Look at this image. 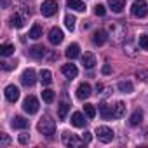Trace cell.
<instances>
[{"label":"cell","mask_w":148,"mask_h":148,"mask_svg":"<svg viewBox=\"0 0 148 148\" xmlns=\"http://www.w3.org/2000/svg\"><path fill=\"white\" fill-rule=\"evenodd\" d=\"M86 122H87V120L84 119V115H82L80 112H75V113L71 115V124L75 125V127H84Z\"/></svg>","instance_id":"7402d4cb"},{"label":"cell","mask_w":148,"mask_h":148,"mask_svg":"<svg viewBox=\"0 0 148 148\" xmlns=\"http://www.w3.org/2000/svg\"><path fill=\"white\" fill-rule=\"evenodd\" d=\"M89 96H91V86H89L87 82L80 84V86L77 87V98H79V99H87Z\"/></svg>","instance_id":"9a60e30c"},{"label":"cell","mask_w":148,"mask_h":148,"mask_svg":"<svg viewBox=\"0 0 148 148\" xmlns=\"http://www.w3.org/2000/svg\"><path fill=\"white\" fill-rule=\"evenodd\" d=\"M32 40H38L40 37H42V26L40 25H33L32 26V30H30V35H28Z\"/></svg>","instance_id":"4316f807"},{"label":"cell","mask_w":148,"mask_h":148,"mask_svg":"<svg viewBox=\"0 0 148 148\" xmlns=\"http://www.w3.org/2000/svg\"><path fill=\"white\" fill-rule=\"evenodd\" d=\"M132 84L131 82H127V80H124V82H119V91L120 92H124V94H127V92H132Z\"/></svg>","instance_id":"f1b7e54d"},{"label":"cell","mask_w":148,"mask_h":148,"mask_svg":"<svg viewBox=\"0 0 148 148\" xmlns=\"http://www.w3.org/2000/svg\"><path fill=\"white\" fill-rule=\"evenodd\" d=\"M40 82L44 86H49L52 82V73L49 70H40Z\"/></svg>","instance_id":"484cf974"},{"label":"cell","mask_w":148,"mask_h":148,"mask_svg":"<svg viewBox=\"0 0 148 148\" xmlns=\"http://www.w3.org/2000/svg\"><path fill=\"white\" fill-rule=\"evenodd\" d=\"M96 134H98V139H99L101 143H110V141L113 139V134H115V132H113L110 127H106V125H101V127H98Z\"/></svg>","instance_id":"8992f818"},{"label":"cell","mask_w":148,"mask_h":148,"mask_svg":"<svg viewBox=\"0 0 148 148\" xmlns=\"http://www.w3.org/2000/svg\"><path fill=\"white\" fill-rule=\"evenodd\" d=\"M82 139H84L86 143H89V141L92 139V136H91V132H84V134H82Z\"/></svg>","instance_id":"f35d334b"},{"label":"cell","mask_w":148,"mask_h":148,"mask_svg":"<svg viewBox=\"0 0 148 148\" xmlns=\"http://www.w3.org/2000/svg\"><path fill=\"white\" fill-rule=\"evenodd\" d=\"M49 42L54 44V45H59V44L63 42V32H61L58 26L51 28V32H49Z\"/></svg>","instance_id":"7c38bea8"},{"label":"cell","mask_w":148,"mask_h":148,"mask_svg":"<svg viewBox=\"0 0 148 148\" xmlns=\"http://www.w3.org/2000/svg\"><path fill=\"white\" fill-rule=\"evenodd\" d=\"M136 75H138V79H141V80H148V71H138L136 73Z\"/></svg>","instance_id":"8d00e7d4"},{"label":"cell","mask_w":148,"mask_h":148,"mask_svg":"<svg viewBox=\"0 0 148 148\" xmlns=\"http://www.w3.org/2000/svg\"><path fill=\"white\" fill-rule=\"evenodd\" d=\"M94 14H96V16H105V14H106V9H105V5L98 4V5L94 7Z\"/></svg>","instance_id":"836d02e7"},{"label":"cell","mask_w":148,"mask_h":148,"mask_svg":"<svg viewBox=\"0 0 148 148\" xmlns=\"http://www.w3.org/2000/svg\"><path fill=\"white\" fill-rule=\"evenodd\" d=\"M37 129L44 134V136H52L54 132H56V124H54V120H51V117H42L40 119V122H38V125H37Z\"/></svg>","instance_id":"6da1fadb"},{"label":"cell","mask_w":148,"mask_h":148,"mask_svg":"<svg viewBox=\"0 0 148 148\" xmlns=\"http://www.w3.org/2000/svg\"><path fill=\"white\" fill-rule=\"evenodd\" d=\"M4 94H5L7 101L16 103V101L19 99V87H16V86H7L5 91H4Z\"/></svg>","instance_id":"30bf717a"},{"label":"cell","mask_w":148,"mask_h":148,"mask_svg":"<svg viewBox=\"0 0 148 148\" xmlns=\"http://www.w3.org/2000/svg\"><path fill=\"white\" fill-rule=\"evenodd\" d=\"M42 99H44L45 103H52V101H54V91H51V89L42 91Z\"/></svg>","instance_id":"4dcf8cb0"},{"label":"cell","mask_w":148,"mask_h":148,"mask_svg":"<svg viewBox=\"0 0 148 148\" xmlns=\"http://www.w3.org/2000/svg\"><path fill=\"white\" fill-rule=\"evenodd\" d=\"M108 5H110V9L113 11V12H122L124 11V7H125V0H108Z\"/></svg>","instance_id":"ffe728a7"},{"label":"cell","mask_w":148,"mask_h":148,"mask_svg":"<svg viewBox=\"0 0 148 148\" xmlns=\"http://www.w3.org/2000/svg\"><path fill=\"white\" fill-rule=\"evenodd\" d=\"M138 45L143 49V51H148V35H139V38H138Z\"/></svg>","instance_id":"d6a6232c"},{"label":"cell","mask_w":148,"mask_h":148,"mask_svg":"<svg viewBox=\"0 0 148 148\" xmlns=\"http://www.w3.org/2000/svg\"><path fill=\"white\" fill-rule=\"evenodd\" d=\"M64 54H66L68 59H75V58H79V56H80V47H79V44H70Z\"/></svg>","instance_id":"e0dca14e"},{"label":"cell","mask_w":148,"mask_h":148,"mask_svg":"<svg viewBox=\"0 0 148 148\" xmlns=\"http://www.w3.org/2000/svg\"><path fill=\"white\" fill-rule=\"evenodd\" d=\"M125 49H127V52H129V56H134V54H136V52H134V49H132V45H131V44H127V47H125Z\"/></svg>","instance_id":"ab89813d"},{"label":"cell","mask_w":148,"mask_h":148,"mask_svg":"<svg viewBox=\"0 0 148 148\" xmlns=\"http://www.w3.org/2000/svg\"><path fill=\"white\" fill-rule=\"evenodd\" d=\"M11 125H12L14 129H26V127H28V120L18 115V117H14V119H12Z\"/></svg>","instance_id":"603a6c76"},{"label":"cell","mask_w":148,"mask_h":148,"mask_svg":"<svg viewBox=\"0 0 148 148\" xmlns=\"http://www.w3.org/2000/svg\"><path fill=\"white\" fill-rule=\"evenodd\" d=\"M82 64H84L87 70L94 68V64H96V58H94V54H92V52H86L84 58H82Z\"/></svg>","instance_id":"44dd1931"},{"label":"cell","mask_w":148,"mask_h":148,"mask_svg":"<svg viewBox=\"0 0 148 148\" xmlns=\"http://www.w3.org/2000/svg\"><path fill=\"white\" fill-rule=\"evenodd\" d=\"M9 4H11V0H2V7H4V9H7Z\"/></svg>","instance_id":"b9f144b4"},{"label":"cell","mask_w":148,"mask_h":148,"mask_svg":"<svg viewBox=\"0 0 148 148\" xmlns=\"http://www.w3.org/2000/svg\"><path fill=\"white\" fill-rule=\"evenodd\" d=\"M0 64H2V68H4V70H12V68L16 66V64H12V63H5V61H2Z\"/></svg>","instance_id":"74e56055"},{"label":"cell","mask_w":148,"mask_h":148,"mask_svg":"<svg viewBox=\"0 0 148 148\" xmlns=\"http://www.w3.org/2000/svg\"><path fill=\"white\" fill-rule=\"evenodd\" d=\"M28 141H30V134H26V132L19 134V143H21V145H26Z\"/></svg>","instance_id":"e575fe53"},{"label":"cell","mask_w":148,"mask_h":148,"mask_svg":"<svg viewBox=\"0 0 148 148\" xmlns=\"http://www.w3.org/2000/svg\"><path fill=\"white\" fill-rule=\"evenodd\" d=\"M38 99L35 98V96H28L25 101H23V110L28 113V115H35L37 112H38Z\"/></svg>","instance_id":"277c9868"},{"label":"cell","mask_w":148,"mask_h":148,"mask_svg":"<svg viewBox=\"0 0 148 148\" xmlns=\"http://www.w3.org/2000/svg\"><path fill=\"white\" fill-rule=\"evenodd\" d=\"M86 141L84 139H79L75 134H71V132H64L63 134V145L66 146H82Z\"/></svg>","instance_id":"9c48e42d"},{"label":"cell","mask_w":148,"mask_h":148,"mask_svg":"<svg viewBox=\"0 0 148 148\" xmlns=\"http://www.w3.org/2000/svg\"><path fill=\"white\" fill-rule=\"evenodd\" d=\"M61 71H63V75L66 77V79H75L77 75H79V70H77V66L75 64H63V68H61Z\"/></svg>","instance_id":"4fadbf2b"},{"label":"cell","mask_w":148,"mask_h":148,"mask_svg":"<svg viewBox=\"0 0 148 148\" xmlns=\"http://www.w3.org/2000/svg\"><path fill=\"white\" fill-rule=\"evenodd\" d=\"M70 106H71V103H70V99H68L66 92H63V94H61V101H59V110H58V115H59V119H61V120H63V119H66V113H68Z\"/></svg>","instance_id":"52a82bcc"},{"label":"cell","mask_w":148,"mask_h":148,"mask_svg":"<svg viewBox=\"0 0 148 148\" xmlns=\"http://www.w3.org/2000/svg\"><path fill=\"white\" fill-rule=\"evenodd\" d=\"M66 5H68V9L77 11V12H84L86 11V4L82 2V0H66Z\"/></svg>","instance_id":"2e32d148"},{"label":"cell","mask_w":148,"mask_h":148,"mask_svg":"<svg viewBox=\"0 0 148 148\" xmlns=\"http://www.w3.org/2000/svg\"><path fill=\"white\" fill-rule=\"evenodd\" d=\"M0 54H2L4 58H9L14 54V45L12 44H4V45H0Z\"/></svg>","instance_id":"83f0119b"},{"label":"cell","mask_w":148,"mask_h":148,"mask_svg":"<svg viewBox=\"0 0 148 148\" xmlns=\"http://www.w3.org/2000/svg\"><path fill=\"white\" fill-rule=\"evenodd\" d=\"M84 113H86L89 119H94V117H96V110H94V106H92L91 103H86V105H84Z\"/></svg>","instance_id":"1f68e13d"},{"label":"cell","mask_w":148,"mask_h":148,"mask_svg":"<svg viewBox=\"0 0 148 148\" xmlns=\"http://www.w3.org/2000/svg\"><path fill=\"white\" fill-rule=\"evenodd\" d=\"M64 25H66V28H68L70 32H73V30H75V16L66 14V16H64Z\"/></svg>","instance_id":"f546056e"},{"label":"cell","mask_w":148,"mask_h":148,"mask_svg":"<svg viewBox=\"0 0 148 148\" xmlns=\"http://www.w3.org/2000/svg\"><path fill=\"white\" fill-rule=\"evenodd\" d=\"M30 56L35 58V59H42L45 56V47L44 45H33V47H30Z\"/></svg>","instance_id":"d6986e66"},{"label":"cell","mask_w":148,"mask_h":148,"mask_svg":"<svg viewBox=\"0 0 148 148\" xmlns=\"http://www.w3.org/2000/svg\"><path fill=\"white\" fill-rule=\"evenodd\" d=\"M106 40H108V35H106L105 30H98V32L92 33V44L94 45H103Z\"/></svg>","instance_id":"5bb4252c"},{"label":"cell","mask_w":148,"mask_h":148,"mask_svg":"<svg viewBox=\"0 0 148 148\" xmlns=\"http://www.w3.org/2000/svg\"><path fill=\"white\" fill-rule=\"evenodd\" d=\"M131 12H132L134 18L143 19V18L148 14V4L145 2V0H134L132 5H131Z\"/></svg>","instance_id":"7a4b0ae2"},{"label":"cell","mask_w":148,"mask_h":148,"mask_svg":"<svg viewBox=\"0 0 148 148\" xmlns=\"http://www.w3.org/2000/svg\"><path fill=\"white\" fill-rule=\"evenodd\" d=\"M141 119H143V110H139V108H138V110H134V112H132V115H131V119H129V124L134 127V125H138V124L141 122Z\"/></svg>","instance_id":"d4e9b609"},{"label":"cell","mask_w":148,"mask_h":148,"mask_svg":"<svg viewBox=\"0 0 148 148\" xmlns=\"http://www.w3.org/2000/svg\"><path fill=\"white\" fill-rule=\"evenodd\" d=\"M124 113H125V105L122 101H117L113 106V119H120L124 117Z\"/></svg>","instance_id":"cb8c5ba5"},{"label":"cell","mask_w":148,"mask_h":148,"mask_svg":"<svg viewBox=\"0 0 148 148\" xmlns=\"http://www.w3.org/2000/svg\"><path fill=\"white\" fill-rule=\"evenodd\" d=\"M110 71H112V68H110L108 64H105V66H103V73H105V75H108Z\"/></svg>","instance_id":"60d3db41"},{"label":"cell","mask_w":148,"mask_h":148,"mask_svg":"<svg viewBox=\"0 0 148 148\" xmlns=\"http://www.w3.org/2000/svg\"><path fill=\"white\" fill-rule=\"evenodd\" d=\"M9 143H11V139H9V136H7V134H2V141H0V146H2V148H4V146H7Z\"/></svg>","instance_id":"d590c367"},{"label":"cell","mask_w":148,"mask_h":148,"mask_svg":"<svg viewBox=\"0 0 148 148\" xmlns=\"http://www.w3.org/2000/svg\"><path fill=\"white\" fill-rule=\"evenodd\" d=\"M108 30H110V35L113 37V42H120L125 35V26L119 25V23H110Z\"/></svg>","instance_id":"3957f363"},{"label":"cell","mask_w":148,"mask_h":148,"mask_svg":"<svg viewBox=\"0 0 148 148\" xmlns=\"http://www.w3.org/2000/svg\"><path fill=\"white\" fill-rule=\"evenodd\" d=\"M40 12H42V16H45V18L54 16V14L58 12V4L54 2V0H45V2H42V5H40Z\"/></svg>","instance_id":"5b68a950"},{"label":"cell","mask_w":148,"mask_h":148,"mask_svg":"<svg viewBox=\"0 0 148 148\" xmlns=\"http://www.w3.org/2000/svg\"><path fill=\"white\" fill-rule=\"evenodd\" d=\"M21 82H23V86H26V87H33V86H35L37 77H35V71H33L32 68H28V70H25V71H23V75H21Z\"/></svg>","instance_id":"ba28073f"},{"label":"cell","mask_w":148,"mask_h":148,"mask_svg":"<svg viewBox=\"0 0 148 148\" xmlns=\"http://www.w3.org/2000/svg\"><path fill=\"white\" fill-rule=\"evenodd\" d=\"M25 21H26V14H21V12H14L11 16V19H9L11 26H14V28H23Z\"/></svg>","instance_id":"8fae6325"},{"label":"cell","mask_w":148,"mask_h":148,"mask_svg":"<svg viewBox=\"0 0 148 148\" xmlns=\"http://www.w3.org/2000/svg\"><path fill=\"white\" fill-rule=\"evenodd\" d=\"M99 113H101V117H103L105 120L113 119V106H110V105H106V103H101V105H99Z\"/></svg>","instance_id":"ac0fdd59"}]
</instances>
